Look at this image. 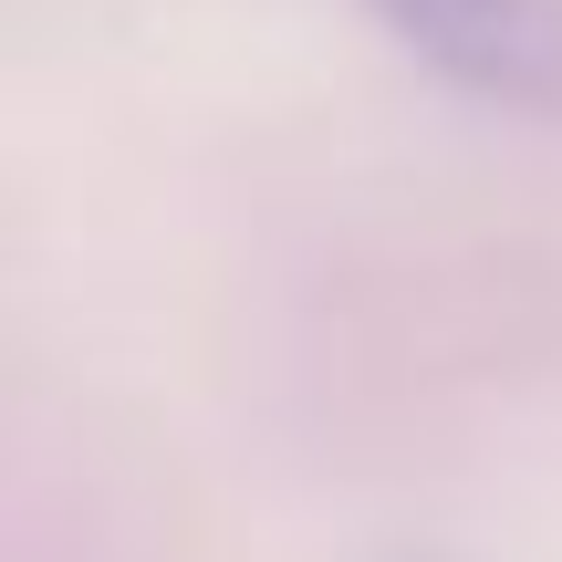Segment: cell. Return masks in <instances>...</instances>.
Instances as JSON below:
<instances>
[{"instance_id":"obj_1","label":"cell","mask_w":562,"mask_h":562,"mask_svg":"<svg viewBox=\"0 0 562 562\" xmlns=\"http://www.w3.org/2000/svg\"><path fill=\"white\" fill-rule=\"evenodd\" d=\"M427 74L510 115H562V0H364Z\"/></svg>"}]
</instances>
